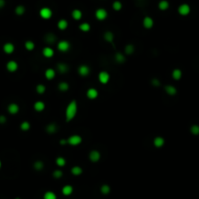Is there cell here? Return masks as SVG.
<instances>
[{"label": "cell", "instance_id": "obj_1", "mask_svg": "<svg viewBox=\"0 0 199 199\" xmlns=\"http://www.w3.org/2000/svg\"><path fill=\"white\" fill-rule=\"evenodd\" d=\"M77 110H78V106H77V102L75 100H72L69 104H67L65 108V121L69 122L73 118L76 116Z\"/></svg>", "mask_w": 199, "mask_h": 199}, {"label": "cell", "instance_id": "obj_2", "mask_svg": "<svg viewBox=\"0 0 199 199\" xmlns=\"http://www.w3.org/2000/svg\"><path fill=\"white\" fill-rule=\"evenodd\" d=\"M39 15H40V17L42 18V19H44V20H49L50 18H51L52 16H53V12H52L51 9L48 8V7H43V8L40 9Z\"/></svg>", "mask_w": 199, "mask_h": 199}, {"label": "cell", "instance_id": "obj_3", "mask_svg": "<svg viewBox=\"0 0 199 199\" xmlns=\"http://www.w3.org/2000/svg\"><path fill=\"white\" fill-rule=\"evenodd\" d=\"M66 139H67V143H69L70 145L73 146H76L82 143V138L79 135H72V136H70L69 138Z\"/></svg>", "mask_w": 199, "mask_h": 199}, {"label": "cell", "instance_id": "obj_4", "mask_svg": "<svg viewBox=\"0 0 199 199\" xmlns=\"http://www.w3.org/2000/svg\"><path fill=\"white\" fill-rule=\"evenodd\" d=\"M70 49V43L66 40H61L58 43V50L63 53H65Z\"/></svg>", "mask_w": 199, "mask_h": 199}, {"label": "cell", "instance_id": "obj_5", "mask_svg": "<svg viewBox=\"0 0 199 199\" xmlns=\"http://www.w3.org/2000/svg\"><path fill=\"white\" fill-rule=\"evenodd\" d=\"M95 16H96V18H97V20H104L107 18V12L106 9L99 8V9H97V11L95 12Z\"/></svg>", "mask_w": 199, "mask_h": 199}, {"label": "cell", "instance_id": "obj_6", "mask_svg": "<svg viewBox=\"0 0 199 199\" xmlns=\"http://www.w3.org/2000/svg\"><path fill=\"white\" fill-rule=\"evenodd\" d=\"M6 68L9 72H15L19 68V65L16 61H9L6 65Z\"/></svg>", "mask_w": 199, "mask_h": 199}, {"label": "cell", "instance_id": "obj_7", "mask_svg": "<svg viewBox=\"0 0 199 199\" xmlns=\"http://www.w3.org/2000/svg\"><path fill=\"white\" fill-rule=\"evenodd\" d=\"M178 12L182 16H187L189 12H190V7H189V5H187V4H182L178 8Z\"/></svg>", "mask_w": 199, "mask_h": 199}, {"label": "cell", "instance_id": "obj_8", "mask_svg": "<svg viewBox=\"0 0 199 199\" xmlns=\"http://www.w3.org/2000/svg\"><path fill=\"white\" fill-rule=\"evenodd\" d=\"M109 79H110V75L108 72L106 71H100L99 73V80L102 84H106L108 83Z\"/></svg>", "mask_w": 199, "mask_h": 199}, {"label": "cell", "instance_id": "obj_9", "mask_svg": "<svg viewBox=\"0 0 199 199\" xmlns=\"http://www.w3.org/2000/svg\"><path fill=\"white\" fill-rule=\"evenodd\" d=\"M78 73L81 76L86 77L90 74V67L86 65H81L78 67Z\"/></svg>", "mask_w": 199, "mask_h": 199}, {"label": "cell", "instance_id": "obj_10", "mask_svg": "<svg viewBox=\"0 0 199 199\" xmlns=\"http://www.w3.org/2000/svg\"><path fill=\"white\" fill-rule=\"evenodd\" d=\"M3 51L7 55H11L15 51V45L11 42H7L3 45Z\"/></svg>", "mask_w": 199, "mask_h": 199}, {"label": "cell", "instance_id": "obj_11", "mask_svg": "<svg viewBox=\"0 0 199 199\" xmlns=\"http://www.w3.org/2000/svg\"><path fill=\"white\" fill-rule=\"evenodd\" d=\"M86 96L88 99L90 100H95L96 98H98V96H99V92H98L97 89L95 88H90L87 90L86 92Z\"/></svg>", "mask_w": 199, "mask_h": 199}, {"label": "cell", "instance_id": "obj_12", "mask_svg": "<svg viewBox=\"0 0 199 199\" xmlns=\"http://www.w3.org/2000/svg\"><path fill=\"white\" fill-rule=\"evenodd\" d=\"M89 159H90V161L96 163V162H98L100 159V153L98 150H92L89 153Z\"/></svg>", "mask_w": 199, "mask_h": 199}, {"label": "cell", "instance_id": "obj_13", "mask_svg": "<svg viewBox=\"0 0 199 199\" xmlns=\"http://www.w3.org/2000/svg\"><path fill=\"white\" fill-rule=\"evenodd\" d=\"M7 109H8V112L9 113L12 114V115H15V114H17L18 112H19L20 107H19V106H18L17 104H15V102H12V104H9L8 107H7Z\"/></svg>", "mask_w": 199, "mask_h": 199}, {"label": "cell", "instance_id": "obj_14", "mask_svg": "<svg viewBox=\"0 0 199 199\" xmlns=\"http://www.w3.org/2000/svg\"><path fill=\"white\" fill-rule=\"evenodd\" d=\"M143 27H145V28L150 29L153 26V24H154V22H153L152 18L145 17V19H143Z\"/></svg>", "mask_w": 199, "mask_h": 199}, {"label": "cell", "instance_id": "obj_15", "mask_svg": "<svg viewBox=\"0 0 199 199\" xmlns=\"http://www.w3.org/2000/svg\"><path fill=\"white\" fill-rule=\"evenodd\" d=\"M164 143H165V139H164V138H162V137H156V138H154V139H153V145L157 148L162 147L164 145Z\"/></svg>", "mask_w": 199, "mask_h": 199}, {"label": "cell", "instance_id": "obj_16", "mask_svg": "<svg viewBox=\"0 0 199 199\" xmlns=\"http://www.w3.org/2000/svg\"><path fill=\"white\" fill-rule=\"evenodd\" d=\"M33 108L34 110L38 111V112H41L45 109V104L41 100H38V102H35L33 104Z\"/></svg>", "mask_w": 199, "mask_h": 199}, {"label": "cell", "instance_id": "obj_17", "mask_svg": "<svg viewBox=\"0 0 199 199\" xmlns=\"http://www.w3.org/2000/svg\"><path fill=\"white\" fill-rule=\"evenodd\" d=\"M42 54H43V56L46 57V58H52V57L54 56L55 52L51 47H45L44 49L42 50Z\"/></svg>", "mask_w": 199, "mask_h": 199}, {"label": "cell", "instance_id": "obj_18", "mask_svg": "<svg viewBox=\"0 0 199 199\" xmlns=\"http://www.w3.org/2000/svg\"><path fill=\"white\" fill-rule=\"evenodd\" d=\"M61 192H63V194L65 196L71 195L72 192H73V187L70 186V184H66V186H65L63 187V189H61Z\"/></svg>", "mask_w": 199, "mask_h": 199}, {"label": "cell", "instance_id": "obj_19", "mask_svg": "<svg viewBox=\"0 0 199 199\" xmlns=\"http://www.w3.org/2000/svg\"><path fill=\"white\" fill-rule=\"evenodd\" d=\"M56 76V71L53 68H47L46 71H45V77L48 79V80H52L55 78Z\"/></svg>", "mask_w": 199, "mask_h": 199}, {"label": "cell", "instance_id": "obj_20", "mask_svg": "<svg viewBox=\"0 0 199 199\" xmlns=\"http://www.w3.org/2000/svg\"><path fill=\"white\" fill-rule=\"evenodd\" d=\"M68 26V22L67 20L65 19H61L58 22V28L61 29V30H65Z\"/></svg>", "mask_w": 199, "mask_h": 199}, {"label": "cell", "instance_id": "obj_21", "mask_svg": "<svg viewBox=\"0 0 199 199\" xmlns=\"http://www.w3.org/2000/svg\"><path fill=\"white\" fill-rule=\"evenodd\" d=\"M71 16H72L73 20H81V18H82V12L79 10V9H74L71 13Z\"/></svg>", "mask_w": 199, "mask_h": 199}, {"label": "cell", "instance_id": "obj_22", "mask_svg": "<svg viewBox=\"0 0 199 199\" xmlns=\"http://www.w3.org/2000/svg\"><path fill=\"white\" fill-rule=\"evenodd\" d=\"M164 89H165V92L170 96H173V95H176V94H177V89L172 85H167V86H165V88Z\"/></svg>", "mask_w": 199, "mask_h": 199}, {"label": "cell", "instance_id": "obj_23", "mask_svg": "<svg viewBox=\"0 0 199 199\" xmlns=\"http://www.w3.org/2000/svg\"><path fill=\"white\" fill-rule=\"evenodd\" d=\"M57 67H58V70L61 73H66L68 71V69H69V68H68V65L63 63H58V65H57Z\"/></svg>", "mask_w": 199, "mask_h": 199}, {"label": "cell", "instance_id": "obj_24", "mask_svg": "<svg viewBox=\"0 0 199 199\" xmlns=\"http://www.w3.org/2000/svg\"><path fill=\"white\" fill-rule=\"evenodd\" d=\"M57 129H58V128H57V125L55 124V123H50L46 127V132L48 134H54V133L57 132Z\"/></svg>", "mask_w": 199, "mask_h": 199}, {"label": "cell", "instance_id": "obj_25", "mask_svg": "<svg viewBox=\"0 0 199 199\" xmlns=\"http://www.w3.org/2000/svg\"><path fill=\"white\" fill-rule=\"evenodd\" d=\"M169 6H170V4H169V2L167 1V0H161V1L158 3V8L161 11L167 10V9L169 8Z\"/></svg>", "mask_w": 199, "mask_h": 199}, {"label": "cell", "instance_id": "obj_26", "mask_svg": "<svg viewBox=\"0 0 199 199\" xmlns=\"http://www.w3.org/2000/svg\"><path fill=\"white\" fill-rule=\"evenodd\" d=\"M45 41H46L48 44H53L55 41H56V36L53 33H48L45 36Z\"/></svg>", "mask_w": 199, "mask_h": 199}, {"label": "cell", "instance_id": "obj_27", "mask_svg": "<svg viewBox=\"0 0 199 199\" xmlns=\"http://www.w3.org/2000/svg\"><path fill=\"white\" fill-rule=\"evenodd\" d=\"M83 173V170L80 166H74L71 168V174L74 176H80Z\"/></svg>", "mask_w": 199, "mask_h": 199}, {"label": "cell", "instance_id": "obj_28", "mask_svg": "<svg viewBox=\"0 0 199 199\" xmlns=\"http://www.w3.org/2000/svg\"><path fill=\"white\" fill-rule=\"evenodd\" d=\"M79 29L81 31H83V32H88V31L91 29V26H90V24H88V22H82V24L79 26Z\"/></svg>", "mask_w": 199, "mask_h": 199}, {"label": "cell", "instance_id": "obj_29", "mask_svg": "<svg viewBox=\"0 0 199 199\" xmlns=\"http://www.w3.org/2000/svg\"><path fill=\"white\" fill-rule=\"evenodd\" d=\"M104 40L107 41V42H110V43L113 42L114 36H113V33L111 32V31H106V32H104Z\"/></svg>", "mask_w": 199, "mask_h": 199}, {"label": "cell", "instance_id": "obj_30", "mask_svg": "<svg viewBox=\"0 0 199 199\" xmlns=\"http://www.w3.org/2000/svg\"><path fill=\"white\" fill-rule=\"evenodd\" d=\"M114 58H115V61H117L118 63H123L125 61V60H126L125 56L122 53H116Z\"/></svg>", "mask_w": 199, "mask_h": 199}, {"label": "cell", "instance_id": "obj_31", "mask_svg": "<svg viewBox=\"0 0 199 199\" xmlns=\"http://www.w3.org/2000/svg\"><path fill=\"white\" fill-rule=\"evenodd\" d=\"M58 88L61 92H65V91H67L68 89H69V85H68V83H66V82H61V83H59Z\"/></svg>", "mask_w": 199, "mask_h": 199}, {"label": "cell", "instance_id": "obj_32", "mask_svg": "<svg viewBox=\"0 0 199 199\" xmlns=\"http://www.w3.org/2000/svg\"><path fill=\"white\" fill-rule=\"evenodd\" d=\"M24 12H26V8H24V6L22 5H19L16 7L15 9V13L17 14L18 16H22L24 14Z\"/></svg>", "mask_w": 199, "mask_h": 199}, {"label": "cell", "instance_id": "obj_33", "mask_svg": "<svg viewBox=\"0 0 199 199\" xmlns=\"http://www.w3.org/2000/svg\"><path fill=\"white\" fill-rule=\"evenodd\" d=\"M172 76H173V78L175 79V80L180 79V77H182V71H180V69H179V68H176V69H174L173 72H172Z\"/></svg>", "mask_w": 199, "mask_h": 199}, {"label": "cell", "instance_id": "obj_34", "mask_svg": "<svg viewBox=\"0 0 199 199\" xmlns=\"http://www.w3.org/2000/svg\"><path fill=\"white\" fill-rule=\"evenodd\" d=\"M43 199H57V195L53 191H46V192L44 193Z\"/></svg>", "mask_w": 199, "mask_h": 199}, {"label": "cell", "instance_id": "obj_35", "mask_svg": "<svg viewBox=\"0 0 199 199\" xmlns=\"http://www.w3.org/2000/svg\"><path fill=\"white\" fill-rule=\"evenodd\" d=\"M100 192L104 194V195H107V194L110 192V186L108 184H102L100 186Z\"/></svg>", "mask_w": 199, "mask_h": 199}, {"label": "cell", "instance_id": "obj_36", "mask_svg": "<svg viewBox=\"0 0 199 199\" xmlns=\"http://www.w3.org/2000/svg\"><path fill=\"white\" fill-rule=\"evenodd\" d=\"M33 167H34V169H35L36 171H41L43 168H44V163H43L42 161H40V160H38V161L34 162Z\"/></svg>", "mask_w": 199, "mask_h": 199}, {"label": "cell", "instance_id": "obj_37", "mask_svg": "<svg viewBox=\"0 0 199 199\" xmlns=\"http://www.w3.org/2000/svg\"><path fill=\"white\" fill-rule=\"evenodd\" d=\"M20 130L24 132H26L28 131L29 129H30V124H29V122H27V121H24V122H22V124H20Z\"/></svg>", "mask_w": 199, "mask_h": 199}, {"label": "cell", "instance_id": "obj_38", "mask_svg": "<svg viewBox=\"0 0 199 199\" xmlns=\"http://www.w3.org/2000/svg\"><path fill=\"white\" fill-rule=\"evenodd\" d=\"M24 47H26V49L27 50V51H32V50L34 49V47H35V45H34V43L32 42V41L27 40V41H26V43H24Z\"/></svg>", "mask_w": 199, "mask_h": 199}, {"label": "cell", "instance_id": "obj_39", "mask_svg": "<svg viewBox=\"0 0 199 199\" xmlns=\"http://www.w3.org/2000/svg\"><path fill=\"white\" fill-rule=\"evenodd\" d=\"M134 51H135L134 45H132V44L126 45V47H125V53H126L127 55H132L133 53H134Z\"/></svg>", "mask_w": 199, "mask_h": 199}, {"label": "cell", "instance_id": "obj_40", "mask_svg": "<svg viewBox=\"0 0 199 199\" xmlns=\"http://www.w3.org/2000/svg\"><path fill=\"white\" fill-rule=\"evenodd\" d=\"M45 91H46V87L43 85V84H38V85L36 86V92L39 94V95L44 94Z\"/></svg>", "mask_w": 199, "mask_h": 199}, {"label": "cell", "instance_id": "obj_41", "mask_svg": "<svg viewBox=\"0 0 199 199\" xmlns=\"http://www.w3.org/2000/svg\"><path fill=\"white\" fill-rule=\"evenodd\" d=\"M56 163L59 167H63L65 165L66 161H65V159L63 158V157L60 156V157H58V158L56 159Z\"/></svg>", "mask_w": 199, "mask_h": 199}, {"label": "cell", "instance_id": "obj_42", "mask_svg": "<svg viewBox=\"0 0 199 199\" xmlns=\"http://www.w3.org/2000/svg\"><path fill=\"white\" fill-rule=\"evenodd\" d=\"M112 8L115 11H120L122 9V3L120 1H114L112 3Z\"/></svg>", "mask_w": 199, "mask_h": 199}, {"label": "cell", "instance_id": "obj_43", "mask_svg": "<svg viewBox=\"0 0 199 199\" xmlns=\"http://www.w3.org/2000/svg\"><path fill=\"white\" fill-rule=\"evenodd\" d=\"M53 177L55 179H60L63 177V172L61 170H55L53 172Z\"/></svg>", "mask_w": 199, "mask_h": 199}, {"label": "cell", "instance_id": "obj_44", "mask_svg": "<svg viewBox=\"0 0 199 199\" xmlns=\"http://www.w3.org/2000/svg\"><path fill=\"white\" fill-rule=\"evenodd\" d=\"M190 130H191V133H192V134H194V135L199 134V127L196 126V125H194V126L191 127Z\"/></svg>", "mask_w": 199, "mask_h": 199}, {"label": "cell", "instance_id": "obj_45", "mask_svg": "<svg viewBox=\"0 0 199 199\" xmlns=\"http://www.w3.org/2000/svg\"><path fill=\"white\" fill-rule=\"evenodd\" d=\"M151 83H152V85L155 86V87H159L160 86V81H159L158 79H156V78L152 79L151 80Z\"/></svg>", "mask_w": 199, "mask_h": 199}, {"label": "cell", "instance_id": "obj_46", "mask_svg": "<svg viewBox=\"0 0 199 199\" xmlns=\"http://www.w3.org/2000/svg\"><path fill=\"white\" fill-rule=\"evenodd\" d=\"M7 122V118L5 115H0V124H5Z\"/></svg>", "mask_w": 199, "mask_h": 199}, {"label": "cell", "instance_id": "obj_47", "mask_svg": "<svg viewBox=\"0 0 199 199\" xmlns=\"http://www.w3.org/2000/svg\"><path fill=\"white\" fill-rule=\"evenodd\" d=\"M5 4H6L5 0H0V9L3 8V7L5 6Z\"/></svg>", "mask_w": 199, "mask_h": 199}, {"label": "cell", "instance_id": "obj_48", "mask_svg": "<svg viewBox=\"0 0 199 199\" xmlns=\"http://www.w3.org/2000/svg\"><path fill=\"white\" fill-rule=\"evenodd\" d=\"M60 143H61V145H65V143H67V139H61V141H60Z\"/></svg>", "mask_w": 199, "mask_h": 199}, {"label": "cell", "instance_id": "obj_49", "mask_svg": "<svg viewBox=\"0 0 199 199\" xmlns=\"http://www.w3.org/2000/svg\"><path fill=\"white\" fill-rule=\"evenodd\" d=\"M1 167H2V162H1V160H0V169H1Z\"/></svg>", "mask_w": 199, "mask_h": 199}, {"label": "cell", "instance_id": "obj_50", "mask_svg": "<svg viewBox=\"0 0 199 199\" xmlns=\"http://www.w3.org/2000/svg\"><path fill=\"white\" fill-rule=\"evenodd\" d=\"M16 199H20V198H19V197H18V198H16Z\"/></svg>", "mask_w": 199, "mask_h": 199}]
</instances>
